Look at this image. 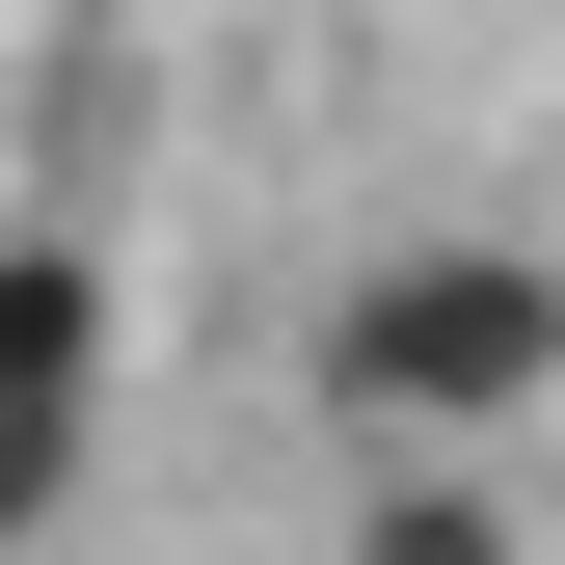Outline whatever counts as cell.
<instances>
[{
  "label": "cell",
  "instance_id": "obj_1",
  "mask_svg": "<svg viewBox=\"0 0 565 565\" xmlns=\"http://www.w3.org/2000/svg\"><path fill=\"white\" fill-rule=\"evenodd\" d=\"M297 431L323 458H512V431H565V243L377 216L297 297Z\"/></svg>",
  "mask_w": 565,
  "mask_h": 565
},
{
  "label": "cell",
  "instance_id": "obj_3",
  "mask_svg": "<svg viewBox=\"0 0 565 565\" xmlns=\"http://www.w3.org/2000/svg\"><path fill=\"white\" fill-rule=\"evenodd\" d=\"M323 565H565V539L512 512V458H350Z\"/></svg>",
  "mask_w": 565,
  "mask_h": 565
},
{
  "label": "cell",
  "instance_id": "obj_2",
  "mask_svg": "<svg viewBox=\"0 0 565 565\" xmlns=\"http://www.w3.org/2000/svg\"><path fill=\"white\" fill-rule=\"evenodd\" d=\"M0 458H28V512H82L108 458V216H28L0 269Z\"/></svg>",
  "mask_w": 565,
  "mask_h": 565
}]
</instances>
